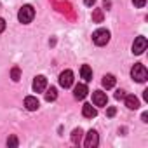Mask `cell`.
Returning a JSON list of instances; mask_svg holds the SVG:
<instances>
[{"instance_id":"d4e9b609","label":"cell","mask_w":148,"mask_h":148,"mask_svg":"<svg viewBox=\"0 0 148 148\" xmlns=\"http://www.w3.org/2000/svg\"><path fill=\"white\" fill-rule=\"evenodd\" d=\"M141 119H143V122H148V113H143Z\"/></svg>"},{"instance_id":"4fadbf2b","label":"cell","mask_w":148,"mask_h":148,"mask_svg":"<svg viewBox=\"0 0 148 148\" xmlns=\"http://www.w3.org/2000/svg\"><path fill=\"white\" fill-rule=\"evenodd\" d=\"M80 77L86 82H91L92 80V70H91V66H87V64H82L80 66Z\"/></svg>"},{"instance_id":"2e32d148","label":"cell","mask_w":148,"mask_h":148,"mask_svg":"<svg viewBox=\"0 0 148 148\" xmlns=\"http://www.w3.org/2000/svg\"><path fill=\"white\" fill-rule=\"evenodd\" d=\"M56 98H58V89H56V87L47 89V92H45V101H54Z\"/></svg>"},{"instance_id":"5bb4252c","label":"cell","mask_w":148,"mask_h":148,"mask_svg":"<svg viewBox=\"0 0 148 148\" xmlns=\"http://www.w3.org/2000/svg\"><path fill=\"white\" fill-rule=\"evenodd\" d=\"M115 82H117V79L112 75V73H106V75L103 77V80H101L103 87H106V89H112V87H115Z\"/></svg>"},{"instance_id":"ffe728a7","label":"cell","mask_w":148,"mask_h":148,"mask_svg":"<svg viewBox=\"0 0 148 148\" xmlns=\"http://www.w3.org/2000/svg\"><path fill=\"white\" fill-rule=\"evenodd\" d=\"M124 96H125V91H122V89H119L115 92V99H124Z\"/></svg>"},{"instance_id":"e0dca14e","label":"cell","mask_w":148,"mask_h":148,"mask_svg":"<svg viewBox=\"0 0 148 148\" xmlns=\"http://www.w3.org/2000/svg\"><path fill=\"white\" fill-rule=\"evenodd\" d=\"M92 21L94 23H101L103 21V11L101 9H94L92 11Z\"/></svg>"},{"instance_id":"30bf717a","label":"cell","mask_w":148,"mask_h":148,"mask_svg":"<svg viewBox=\"0 0 148 148\" xmlns=\"http://www.w3.org/2000/svg\"><path fill=\"white\" fill-rule=\"evenodd\" d=\"M25 106H26V110L35 112V110H38L40 103H38V99H37L35 96H26V98H25Z\"/></svg>"},{"instance_id":"9c48e42d","label":"cell","mask_w":148,"mask_h":148,"mask_svg":"<svg viewBox=\"0 0 148 148\" xmlns=\"http://www.w3.org/2000/svg\"><path fill=\"white\" fill-rule=\"evenodd\" d=\"M87 86L86 84H77L75 89H73V96H75V99H84L87 96Z\"/></svg>"},{"instance_id":"3957f363","label":"cell","mask_w":148,"mask_h":148,"mask_svg":"<svg viewBox=\"0 0 148 148\" xmlns=\"http://www.w3.org/2000/svg\"><path fill=\"white\" fill-rule=\"evenodd\" d=\"M92 42L96 44V45H106L108 42H110V32L106 30V28H99V30H96L94 33H92Z\"/></svg>"},{"instance_id":"8992f818","label":"cell","mask_w":148,"mask_h":148,"mask_svg":"<svg viewBox=\"0 0 148 148\" xmlns=\"http://www.w3.org/2000/svg\"><path fill=\"white\" fill-rule=\"evenodd\" d=\"M146 45H148L146 38H145V37H138V38L134 40V44H132V52L139 56V54H143V52L146 51Z\"/></svg>"},{"instance_id":"7c38bea8","label":"cell","mask_w":148,"mask_h":148,"mask_svg":"<svg viewBox=\"0 0 148 148\" xmlns=\"http://www.w3.org/2000/svg\"><path fill=\"white\" fill-rule=\"evenodd\" d=\"M82 115L86 117V119H94L96 115H98V110L92 106V105H89V103H86L84 106H82Z\"/></svg>"},{"instance_id":"52a82bcc","label":"cell","mask_w":148,"mask_h":148,"mask_svg":"<svg viewBox=\"0 0 148 148\" xmlns=\"http://www.w3.org/2000/svg\"><path fill=\"white\" fill-rule=\"evenodd\" d=\"M33 91L35 92H44L45 89H47V79L44 77V75H37L35 79H33Z\"/></svg>"},{"instance_id":"5b68a950","label":"cell","mask_w":148,"mask_h":148,"mask_svg":"<svg viewBox=\"0 0 148 148\" xmlns=\"http://www.w3.org/2000/svg\"><path fill=\"white\" fill-rule=\"evenodd\" d=\"M84 145H86V148H96V146L99 145V136H98V132H96L94 129H91V131L86 134Z\"/></svg>"},{"instance_id":"d6986e66","label":"cell","mask_w":148,"mask_h":148,"mask_svg":"<svg viewBox=\"0 0 148 148\" xmlns=\"http://www.w3.org/2000/svg\"><path fill=\"white\" fill-rule=\"evenodd\" d=\"M7 145H9V146H18V145H19V141H18V138H16V136H11V138L7 139Z\"/></svg>"},{"instance_id":"8fae6325","label":"cell","mask_w":148,"mask_h":148,"mask_svg":"<svg viewBox=\"0 0 148 148\" xmlns=\"http://www.w3.org/2000/svg\"><path fill=\"white\" fill-rule=\"evenodd\" d=\"M124 99H125V106H127L129 110H138V108H139V99H138L134 94L124 96Z\"/></svg>"},{"instance_id":"6da1fadb","label":"cell","mask_w":148,"mask_h":148,"mask_svg":"<svg viewBox=\"0 0 148 148\" xmlns=\"http://www.w3.org/2000/svg\"><path fill=\"white\" fill-rule=\"evenodd\" d=\"M131 77H132L136 82L143 84V82L148 79V71H146V66H145V64H141V63H136V64L132 66V70H131Z\"/></svg>"},{"instance_id":"ba28073f","label":"cell","mask_w":148,"mask_h":148,"mask_svg":"<svg viewBox=\"0 0 148 148\" xmlns=\"http://www.w3.org/2000/svg\"><path fill=\"white\" fill-rule=\"evenodd\" d=\"M92 103H94V106H106V103H108L106 92H103V91H94V92H92Z\"/></svg>"},{"instance_id":"9a60e30c","label":"cell","mask_w":148,"mask_h":148,"mask_svg":"<svg viewBox=\"0 0 148 148\" xmlns=\"http://www.w3.org/2000/svg\"><path fill=\"white\" fill-rule=\"evenodd\" d=\"M82 134H84V132H82L80 127H79V129H73V131H71V141L75 143V145H80V141H82Z\"/></svg>"},{"instance_id":"44dd1931","label":"cell","mask_w":148,"mask_h":148,"mask_svg":"<svg viewBox=\"0 0 148 148\" xmlns=\"http://www.w3.org/2000/svg\"><path fill=\"white\" fill-rule=\"evenodd\" d=\"M132 4H134L136 7H145V4H146V0H132Z\"/></svg>"},{"instance_id":"cb8c5ba5","label":"cell","mask_w":148,"mask_h":148,"mask_svg":"<svg viewBox=\"0 0 148 148\" xmlns=\"http://www.w3.org/2000/svg\"><path fill=\"white\" fill-rule=\"evenodd\" d=\"M84 4H86L87 7H92V5L96 4V0H84Z\"/></svg>"},{"instance_id":"277c9868","label":"cell","mask_w":148,"mask_h":148,"mask_svg":"<svg viewBox=\"0 0 148 148\" xmlns=\"http://www.w3.org/2000/svg\"><path fill=\"white\" fill-rule=\"evenodd\" d=\"M71 84H73V71L71 70L61 71V75H59V86L64 87V89H68V87H71Z\"/></svg>"},{"instance_id":"484cf974","label":"cell","mask_w":148,"mask_h":148,"mask_svg":"<svg viewBox=\"0 0 148 148\" xmlns=\"http://www.w3.org/2000/svg\"><path fill=\"white\" fill-rule=\"evenodd\" d=\"M143 98H145V101H148V89H146V91L143 92Z\"/></svg>"},{"instance_id":"7a4b0ae2","label":"cell","mask_w":148,"mask_h":148,"mask_svg":"<svg viewBox=\"0 0 148 148\" xmlns=\"http://www.w3.org/2000/svg\"><path fill=\"white\" fill-rule=\"evenodd\" d=\"M33 18H35V9H33L32 5H28V4L23 5V7L19 9V12H18V19H19V23H23V25L32 23Z\"/></svg>"},{"instance_id":"603a6c76","label":"cell","mask_w":148,"mask_h":148,"mask_svg":"<svg viewBox=\"0 0 148 148\" xmlns=\"http://www.w3.org/2000/svg\"><path fill=\"white\" fill-rule=\"evenodd\" d=\"M4 30H5V21H4V18H0V33Z\"/></svg>"},{"instance_id":"7402d4cb","label":"cell","mask_w":148,"mask_h":148,"mask_svg":"<svg viewBox=\"0 0 148 148\" xmlns=\"http://www.w3.org/2000/svg\"><path fill=\"white\" fill-rule=\"evenodd\" d=\"M115 113H117V110H115L113 106H110V108H108V112H106V115H108V117H113Z\"/></svg>"},{"instance_id":"ac0fdd59","label":"cell","mask_w":148,"mask_h":148,"mask_svg":"<svg viewBox=\"0 0 148 148\" xmlns=\"http://www.w3.org/2000/svg\"><path fill=\"white\" fill-rule=\"evenodd\" d=\"M11 77H12L14 82H18V80L21 79V70H19V66H14V68L11 70Z\"/></svg>"}]
</instances>
